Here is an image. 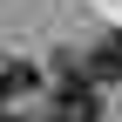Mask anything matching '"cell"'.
<instances>
[{
    "mask_svg": "<svg viewBox=\"0 0 122 122\" xmlns=\"http://www.w3.org/2000/svg\"><path fill=\"white\" fill-rule=\"evenodd\" d=\"M81 81L88 88H109V81H122V41L109 34V41H95V54L81 61Z\"/></svg>",
    "mask_w": 122,
    "mask_h": 122,
    "instance_id": "cell-1",
    "label": "cell"
},
{
    "mask_svg": "<svg viewBox=\"0 0 122 122\" xmlns=\"http://www.w3.org/2000/svg\"><path fill=\"white\" fill-rule=\"evenodd\" d=\"M41 75H34V61H20V54H0V102H14V95H27Z\"/></svg>",
    "mask_w": 122,
    "mask_h": 122,
    "instance_id": "cell-2",
    "label": "cell"
}]
</instances>
